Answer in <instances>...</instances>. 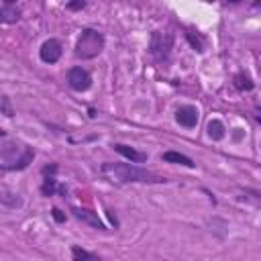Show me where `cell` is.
Returning <instances> with one entry per match:
<instances>
[{
    "label": "cell",
    "instance_id": "obj_1",
    "mask_svg": "<svg viewBox=\"0 0 261 261\" xmlns=\"http://www.w3.org/2000/svg\"><path fill=\"white\" fill-rule=\"evenodd\" d=\"M100 173L104 179L112 184H165L167 179L147 167H141L137 163H112L104 161L100 165Z\"/></svg>",
    "mask_w": 261,
    "mask_h": 261
},
{
    "label": "cell",
    "instance_id": "obj_2",
    "mask_svg": "<svg viewBox=\"0 0 261 261\" xmlns=\"http://www.w3.org/2000/svg\"><path fill=\"white\" fill-rule=\"evenodd\" d=\"M0 159H2V163H0V171L2 173H6V171H22L33 163L35 149L29 147V145H18L16 141L2 139Z\"/></svg>",
    "mask_w": 261,
    "mask_h": 261
},
{
    "label": "cell",
    "instance_id": "obj_3",
    "mask_svg": "<svg viewBox=\"0 0 261 261\" xmlns=\"http://www.w3.org/2000/svg\"><path fill=\"white\" fill-rule=\"evenodd\" d=\"M104 45H106L104 35L100 31L88 27V29H82L77 43H75V49H73V55H75V59L88 61V59L98 57L104 51Z\"/></svg>",
    "mask_w": 261,
    "mask_h": 261
},
{
    "label": "cell",
    "instance_id": "obj_4",
    "mask_svg": "<svg viewBox=\"0 0 261 261\" xmlns=\"http://www.w3.org/2000/svg\"><path fill=\"white\" fill-rule=\"evenodd\" d=\"M171 49H173V35L171 33H161L153 31L149 39V55L157 65H167L171 59Z\"/></svg>",
    "mask_w": 261,
    "mask_h": 261
},
{
    "label": "cell",
    "instance_id": "obj_5",
    "mask_svg": "<svg viewBox=\"0 0 261 261\" xmlns=\"http://www.w3.org/2000/svg\"><path fill=\"white\" fill-rule=\"evenodd\" d=\"M67 86L73 90V92H88L92 88V73L80 65H73L69 67L67 71Z\"/></svg>",
    "mask_w": 261,
    "mask_h": 261
},
{
    "label": "cell",
    "instance_id": "obj_6",
    "mask_svg": "<svg viewBox=\"0 0 261 261\" xmlns=\"http://www.w3.org/2000/svg\"><path fill=\"white\" fill-rule=\"evenodd\" d=\"M61 55H63V47H61V43L57 39H47L39 47V57H41L43 63H49V65L57 63L61 59Z\"/></svg>",
    "mask_w": 261,
    "mask_h": 261
},
{
    "label": "cell",
    "instance_id": "obj_7",
    "mask_svg": "<svg viewBox=\"0 0 261 261\" xmlns=\"http://www.w3.org/2000/svg\"><path fill=\"white\" fill-rule=\"evenodd\" d=\"M71 214H73V218L82 220L84 224H88V226L94 228V230H102V232L110 230V228L102 222V218L98 216V212H92V210H88V208H71Z\"/></svg>",
    "mask_w": 261,
    "mask_h": 261
},
{
    "label": "cell",
    "instance_id": "obj_8",
    "mask_svg": "<svg viewBox=\"0 0 261 261\" xmlns=\"http://www.w3.org/2000/svg\"><path fill=\"white\" fill-rule=\"evenodd\" d=\"M175 122L184 128H194L198 124V108L192 104H184L175 110Z\"/></svg>",
    "mask_w": 261,
    "mask_h": 261
},
{
    "label": "cell",
    "instance_id": "obj_9",
    "mask_svg": "<svg viewBox=\"0 0 261 261\" xmlns=\"http://www.w3.org/2000/svg\"><path fill=\"white\" fill-rule=\"evenodd\" d=\"M112 149H114L118 155H122L124 159H128L130 163H145V161H147V153L137 151V149H135V147H130V145L114 143V145H112Z\"/></svg>",
    "mask_w": 261,
    "mask_h": 261
},
{
    "label": "cell",
    "instance_id": "obj_10",
    "mask_svg": "<svg viewBox=\"0 0 261 261\" xmlns=\"http://www.w3.org/2000/svg\"><path fill=\"white\" fill-rule=\"evenodd\" d=\"M18 20H20V8L14 2L4 0L0 4V22L2 24H12V22H18Z\"/></svg>",
    "mask_w": 261,
    "mask_h": 261
},
{
    "label": "cell",
    "instance_id": "obj_11",
    "mask_svg": "<svg viewBox=\"0 0 261 261\" xmlns=\"http://www.w3.org/2000/svg\"><path fill=\"white\" fill-rule=\"evenodd\" d=\"M161 159H163L165 163H175V165H184V167H190V169L196 167L194 159L188 157V155H184V153H179V151H165V153L161 155Z\"/></svg>",
    "mask_w": 261,
    "mask_h": 261
},
{
    "label": "cell",
    "instance_id": "obj_12",
    "mask_svg": "<svg viewBox=\"0 0 261 261\" xmlns=\"http://www.w3.org/2000/svg\"><path fill=\"white\" fill-rule=\"evenodd\" d=\"M59 188H61V184H57V177L55 175H43V181H41L39 192H41L43 198H51V196L59 194Z\"/></svg>",
    "mask_w": 261,
    "mask_h": 261
},
{
    "label": "cell",
    "instance_id": "obj_13",
    "mask_svg": "<svg viewBox=\"0 0 261 261\" xmlns=\"http://www.w3.org/2000/svg\"><path fill=\"white\" fill-rule=\"evenodd\" d=\"M232 86H234L239 92H251V90L255 88V82L251 80L249 73L239 71V73H234V77H232Z\"/></svg>",
    "mask_w": 261,
    "mask_h": 261
},
{
    "label": "cell",
    "instance_id": "obj_14",
    "mask_svg": "<svg viewBox=\"0 0 261 261\" xmlns=\"http://www.w3.org/2000/svg\"><path fill=\"white\" fill-rule=\"evenodd\" d=\"M206 133H208V137H210L212 141H222V139L226 137V128H224V124H222L218 118H212V120L206 124Z\"/></svg>",
    "mask_w": 261,
    "mask_h": 261
},
{
    "label": "cell",
    "instance_id": "obj_15",
    "mask_svg": "<svg viewBox=\"0 0 261 261\" xmlns=\"http://www.w3.org/2000/svg\"><path fill=\"white\" fill-rule=\"evenodd\" d=\"M71 261H102V259L80 245H71Z\"/></svg>",
    "mask_w": 261,
    "mask_h": 261
},
{
    "label": "cell",
    "instance_id": "obj_16",
    "mask_svg": "<svg viewBox=\"0 0 261 261\" xmlns=\"http://www.w3.org/2000/svg\"><path fill=\"white\" fill-rule=\"evenodd\" d=\"M0 202H2V206L8 208V210H12V208H20V204H22V200L18 198V194H12V192H8V190H2Z\"/></svg>",
    "mask_w": 261,
    "mask_h": 261
},
{
    "label": "cell",
    "instance_id": "obj_17",
    "mask_svg": "<svg viewBox=\"0 0 261 261\" xmlns=\"http://www.w3.org/2000/svg\"><path fill=\"white\" fill-rule=\"evenodd\" d=\"M186 41L190 43V47H192L196 53H204L206 43H204V39H202L198 33H194V31H186Z\"/></svg>",
    "mask_w": 261,
    "mask_h": 261
},
{
    "label": "cell",
    "instance_id": "obj_18",
    "mask_svg": "<svg viewBox=\"0 0 261 261\" xmlns=\"http://www.w3.org/2000/svg\"><path fill=\"white\" fill-rule=\"evenodd\" d=\"M0 112L6 118H12L14 116V108H12V102H10V96L8 94H2L0 96Z\"/></svg>",
    "mask_w": 261,
    "mask_h": 261
},
{
    "label": "cell",
    "instance_id": "obj_19",
    "mask_svg": "<svg viewBox=\"0 0 261 261\" xmlns=\"http://www.w3.org/2000/svg\"><path fill=\"white\" fill-rule=\"evenodd\" d=\"M57 171H59V163H47L43 169H41V175H57Z\"/></svg>",
    "mask_w": 261,
    "mask_h": 261
},
{
    "label": "cell",
    "instance_id": "obj_20",
    "mask_svg": "<svg viewBox=\"0 0 261 261\" xmlns=\"http://www.w3.org/2000/svg\"><path fill=\"white\" fill-rule=\"evenodd\" d=\"M51 216H53V220H55V222H59V224H61V222H65V212H63V210H59L57 206H53V208H51Z\"/></svg>",
    "mask_w": 261,
    "mask_h": 261
},
{
    "label": "cell",
    "instance_id": "obj_21",
    "mask_svg": "<svg viewBox=\"0 0 261 261\" xmlns=\"http://www.w3.org/2000/svg\"><path fill=\"white\" fill-rule=\"evenodd\" d=\"M86 4H88L86 0H75V2H67L65 8H67V10H84Z\"/></svg>",
    "mask_w": 261,
    "mask_h": 261
},
{
    "label": "cell",
    "instance_id": "obj_22",
    "mask_svg": "<svg viewBox=\"0 0 261 261\" xmlns=\"http://www.w3.org/2000/svg\"><path fill=\"white\" fill-rule=\"evenodd\" d=\"M106 216L110 218V222H112V226H114V230H116V228L120 226V222H118V218H116V212H114L112 208H108V210H106Z\"/></svg>",
    "mask_w": 261,
    "mask_h": 261
},
{
    "label": "cell",
    "instance_id": "obj_23",
    "mask_svg": "<svg viewBox=\"0 0 261 261\" xmlns=\"http://www.w3.org/2000/svg\"><path fill=\"white\" fill-rule=\"evenodd\" d=\"M202 192H204V194H208V200H210L212 204H216V198H214V194H212L208 188H202Z\"/></svg>",
    "mask_w": 261,
    "mask_h": 261
},
{
    "label": "cell",
    "instance_id": "obj_24",
    "mask_svg": "<svg viewBox=\"0 0 261 261\" xmlns=\"http://www.w3.org/2000/svg\"><path fill=\"white\" fill-rule=\"evenodd\" d=\"M257 110H259V114H255V120L261 124V108H257Z\"/></svg>",
    "mask_w": 261,
    "mask_h": 261
}]
</instances>
